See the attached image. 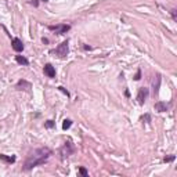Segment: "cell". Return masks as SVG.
<instances>
[{"label":"cell","mask_w":177,"mask_h":177,"mask_svg":"<svg viewBox=\"0 0 177 177\" xmlns=\"http://www.w3.org/2000/svg\"><path fill=\"white\" fill-rule=\"evenodd\" d=\"M134 79H136V80H140V79H141V71H137V73H136V76H134Z\"/></svg>","instance_id":"obj_17"},{"label":"cell","mask_w":177,"mask_h":177,"mask_svg":"<svg viewBox=\"0 0 177 177\" xmlns=\"http://www.w3.org/2000/svg\"><path fill=\"white\" fill-rule=\"evenodd\" d=\"M11 46H13V49L17 53H21V51L24 50V43H22V40L18 38H14L13 40H11Z\"/></svg>","instance_id":"obj_6"},{"label":"cell","mask_w":177,"mask_h":177,"mask_svg":"<svg viewBox=\"0 0 177 177\" xmlns=\"http://www.w3.org/2000/svg\"><path fill=\"white\" fill-rule=\"evenodd\" d=\"M148 94H150V90L147 87H141L139 90V94H137V100H139V104H144L145 100L148 98Z\"/></svg>","instance_id":"obj_5"},{"label":"cell","mask_w":177,"mask_h":177,"mask_svg":"<svg viewBox=\"0 0 177 177\" xmlns=\"http://www.w3.org/2000/svg\"><path fill=\"white\" fill-rule=\"evenodd\" d=\"M15 87L18 89V90H31L32 83L28 82V80H25V79H21V80H18V83H17V86H15Z\"/></svg>","instance_id":"obj_7"},{"label":"cell","mask_w":177,"mask_h":177,"mask_svg":"<svg viewBox=\"0 0 177 177\" xmlns=\"http://www.w3.org/2000/svg\"><path fill=\"white\" fill-rule=\"evenodd\" d=\"M68 51H69V47H68V40L62 42L61 44H58V47H56V50H53L51 53L57 54L60 58H64L68 56Z\"/></svg>","instance_id":"obj_3"},{"label":"cell","mask_w":177,"mask_h":177,"mask_svg":"<svg viewBox=\"0 0 177 177\" xmlns=\"http://www.w3.org/2000/svg\"><path fill=\"white\" fill-rule=\"evenodd\" d=\"M72 126V120L71 119H65L62 123V129L64 130H67V129H69V127Z\"/></svg>","instance_id":"obj_12"},{"label":"cell","mask_w":177,"mask_h":177,"mask_svg":"<svg viewBox=\"0 0 177 177\" xmlns=\"http://www.w3.org/2000/svg\"><path fill=\"white\" fill-rule=\"evenodd\" d=\"M51 154H53L50 148H47V147H43V148H38V150H35V151L28 156V159L25 161V165H24V167H22V169H24L25 172H28V170H31V169H33V167H36V166L43 165Z\"/></svg>","instance_id":"obj_1"},{"label":"cell","mask_w":177,"mask_h":177,"mask_svg":"<svg viewBox=\"0 0 177 177\" xmlns=\"http://www.w3.org/2000/svg\"><path fill=\"white\" fill-rule=\"evenodd\" d=\"M172 17H173V19L176 21L177 19V14H176V10H172Z\"/></svg>","instance_id":"obj_19"},{"label":"cell","mask_w":177,"mask_h":177,"mask_svg":"<svg viewBox=\"0 0 177 177\" xmlns=\"http://www.w3.org/2000/svg\"><path fill=\"white\" fill-rule=\"evenodd\" d=\"M44 75H47L49 78H56V69H54V67L51 65V64H46L44 65Z\"/></svg>","instance_id":"obj_8"},{"label":"cell","mask_w":177,"mask_h":177,"mask_svg":"<svg viewBox=\"0 0 177 177\" xmlns=\"http://www.w3.org/2000/svg\"><path fill=\"white\" fill-rule=\"evenodd\" d=\"M49 29L50 31H54L57 35H64V33H67V32L71 29V25H67V24H64V25H51L49 26Z\"/></svg>","instance_id":"obj_4"},{"label":"cell","mask_w":177,"mask_h":177,"mask_svg":"<svg viewBox=\"0 0 177 177\" xmlns=\"http://www.w3.org/2000/svg\"><path fill=\"white\" fill-rule=\"evenodd\" d=\"M58 89H60V90H61V91H62V93H64V94H65V95H67V97H69V91H68L67 89L61 87V86H60V87H58Z\"/></svg>","instance_id":"obj_16"},{"label":"cell","mask_w":177,"mask_h":177,"mask_svg":"<svg viewBox=\"0 0 177 177\" xmlns=\"http://www.w3.org/2000/svg\"><path fill=\"white\" fill-rule=\"evenodd\" d=\"M79 174H82V176L84 177H87L89 176V172L84 169V167H79Z\"/></svg>","instance_id":"obj_14"},{"label":"cell","mask_w":177,"mask_h":177,"mask_svg":"<svg viewBox=\"0 0 177 177\" xmlns=\"http://www.w3.org/2000/svg\"><path fill=\"white\" fill-rule=\"evenodd\" d=\"M15 61H17L19 65H29L28 58H25L24 56H15Z\"/></svg>","instance_id":"obj_11"},{"label":"cell","mask_w":177,"mask_h":177,"mask_svg":"<svg viewBox=\"0 0 177 177\" xmlns=\"http://www.w3.org/2000/svg\"><path fill=\"white\" fill-rule=\"evenodd\" d=\"M54 125H56V123H54L53 120H47V122L44 123V126L47 127V129H53V127H54Z\"/></svg>","instance_id":"obj_13"},{"label":"cell","mask_w":177,"mask_h":177,"mask_svg":"<svg viewBox=\"0 0 177 177\" xmlns=\"http://www.w3.org/2000/svg\"><path fill=\"white\" fill-rule=\"evenodd\" d=\"M141 120H147L145 123H150V122H151V116H150L148 114H145L144 116H143V118H141Z\"/></svg>","instance_id":"obj_15"},{"label":"cell","mask_w":177,"mask_h":177,"mask_svg":"<svg viewBox=\"0 0 177 177\" xmlns=\"http://www.w3.org/2000/svg\"><path fill=\"white\" fill-rule=\"evenodd\" d=\"M155 111H158V112H165V111H167V104H166V102H162V101L155 102Z\"/></svg>","instance_id":"obj_9"},{"label":"cell","mask_w":177,"mask_h":177,"mask_svg":"<svg viewBox=\"0 0 177 177\" xmlns=\"http://www.w3.org/2000/svg\"><path fill=\"white\" fill-rule=\"evenodd\" d=\"M42 1H49V0H42Z\"/></svg>","instance_id":"obj_21"},{"label":"cell","mask_w":177,"mask_h":177,"mask_svg":"<svg viewBox=\"0 0 177 177\" xmlns=\"http://www.w3.org/2000/svg\"><path fill=\"white\" fill-rule=\"evenodd\" d=\"M31 4H33L35 7H38L39 6V1H38V0H31Z\"/></svg>","instance_id":"obj_20"},{"label":"cell","mask_w":177,"mask_h":177,"mask_svg":"<svg viewBox=\"0 0 177 177\" xmlns=\"http://www.w3.org/2000/svg\"><path fill=\"white\" fill-rule=\"evenodd\" d=\"M172 161H174V155H172L169 158H165V162H172Z\"/></svg>","instance_id":"obj_18"},{"label":"cell","mask_w":177,"mask_h":177,"mask_svg":"<svg viewBox=\"0 0 177 177\" xmlns=\"http://www.w3.org/2000/svg\"><path fill=\"white\" fill-rule=\"evenodd\" d=\"M0 159L4 161L6 163H10V165L15 162V156H7V155H4V154H0Z\"/></svg>","instance_id":"obj_10"},{"label":"cell","mask_w":177,"mask_h":177,"mask_svg":"<svg viewBox=\"0 0 177 177\" xmlns=\"http://www.w3.org/2000/svg\"><path fill=\"white\" fill-rule=\"evenodd\" d=\"M75 152V147H73V144L72 143H65L61 148H60V155H61V159H65L68 158V156H71L72 154Z\"/></svg>","instance_id":"obj_2"}]
</instances>
